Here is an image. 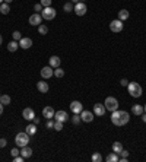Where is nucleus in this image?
<instances>
[{"label":"nucleus","instance_id":"49","mask_svg":"<svg viewBox=\"0 0 146 162\" xmlns=\"http://www.w3.org/2000/svg\"><path fill=\"white\" fill-rule=\"evenodd\" d=\"M1 41H3V38H1V35H0V45H1Z\"/></svg>","mask_w":146,"mask_h":162},{"label":"nucleus","instance_id":"33","mask_svg":"<svg viewBox=\"0 0 146 162\" xmlns=\"http://www.w3.org/2000/svg\"><path fill=\"white\" fill-rule=\"evenodd\" d=\"M80 121H82L80 114H73V124H79Z\"/></svg>","mask_w":146,"mask_h":162},{"label":"nucleus","instance_id":"7","mask_svg":"<svg viewBox=\"0 0 146 162\" xmlns=\"http://www.w3.org/2000/svg\"><path fill=\"white\" fill-rule=\"evenodd\" d=\"M123 21H120V19H115V21H111L110 22V29L112 31V32H121L123 31Z\"/></svg>","mask_w":146,"mask_h":162},{"label":"nucleus","instance_id":"31","mask_svg":"<svg viewBox=\"0 0 146 162\" xmlns=\"http://www.w3.org/2000/svg\"><path fill=\"white\" fill-rule=\"evenodd\" d=\"M91 159H92V162H101V161H102V156H101V153H98V152H97V153H94V155H92V158H91Z\"/></svg>","mask_w":146,"mask_h":162},{"label":"nucleus","instance_id":"51","mask_svg":"<svg viewBox=\"0 0 146 162\" xmlns=\"http://www.w3.org/2000/svg\"><path fill=\"white\" fill-rule=\"evenodd\" d=\"M143 108H145V113H146V105H145V107H143Z\"/></svg>","mask_w":146,"mask_h":162},{"label":"nucleus","instance_id":"52","mask_svg":"<svg viewBox=\"0 0 146 162\" xmlns=\"http://www.w3.org/2000/svg\"><path fill=\"white\" fill-rule=\"evenodd\" d=\"M80 1H85V0H80Z\"/></svg>","mask_w":146,"mask_h":162},{"label":"nucleus","instance_id":"28","mask_svg":"<svg viewBox=\"0 0 146 162\" xmlns=\"http://www.w3.org/2000/svg\"><path fill=\"white\" fill-rule=\"evenodd\" d=\"M38 32H39V35H47L48 34V28L41 24V25H38Z\"/></svg>","mask_w":146,"mask_h":162},{"label":"nucleus","instance_id":"43","mask_svg":"<svg viewBox=\"0 0 146 162\" xmlns=\"http://www.w3.org/2000/svg\"><path fill=\"white\" fill-rule=\"evenodd\" d=\"M32 123L38 126V124H39V118H38V117H34V118H32Z\"/></svg>","mask_w":146,"mask_h":162},{"label":"nucleus","instance_id":"17","mask_svg":"<svg viewBox=\"0 0 146 162\" xmlns=\"http://www.w3.org/2000/svg\"><path fill=\"white\" fill-rule=\"evenodd\" d=\"M22 117L25 118V120H32L34 117H35V113H34V110L32 108H25L24 111H22Z\"/></svg>","mask_w":146,"mask_h":162},{"label":"nucleus","instance_id":"48","mask_svg":"<svg viewBox=\"0 0 146 162\" xmlns=\"http://www.w3.org/2000/svg\"><path fill=\"white\" fill-rule=\"evenodd\" d=\"M12 1H13V0H4V3H7V4H9V3H12Z\"/></svg>","mask_w":146,"mask_h":162},{"label":"nucleus","instance_id":"9","mask_svg":"<svg viewBox=\"0 0 146 162\" xmlns=\"http://www.w3.org/2000/svg\"><path fill=\"white\" fill-rule=\"evenodd\" d=\"M105 111H107V108H105V105L104 104H95L94 105V114L97 116V117H102L104 114H105Z\"/></svg>","mask_w":146,"mask_h":162},{"label":"nucleus","instance_id":"39","mask_svg":"<svg viewBox=\"0 0 146 162\" xmlns=\"http://www.w3.org/2000/svg\"><path fill=\"white\" fill-rule=\"evenodd\" d=\"M13 161H15V162H24V161H25V158H24L22 155H21V156L18 155V156H13Z\"/></svg>","mask_w":146,"mask_h":162},{"label":"nucleus","instance_id":"44","mask_svg":"<svg viewBox=\"0 0 146 162\" xmlns=\"http://www.w3.org/2000/svg\"><path fill=\"white\" fill-rule=\"evenodd\" d=\"M3 107H4V105H3V104H1V102H0V116H1V114H3Z\"/></svg>","mask_w":146,"mask_h":162},{"label":"nucleus","instance_id":"29","mask_svg":"<svg viewBox=\"0 0 146 162\" xmlns=\"http://www.w3.org/2000/svg\"><path fill=\"white\" fill-rule=\"evenodd\" d=\"M54 76L59 78V79L63 78V76H64V70H63L62 67H56V69H54Z\"/></svg>","mask_w":146,"mask_h":162},{"label":"nucleus","instance_id":"21","mask_svg":"<svg viewBox=\"0 0 146 162\" xmlns=\"http://www.w3.org/2000/svg\"><path fill=\"white\" fill-rule=\"evenodd\" d=\"M105 161H107V162H118V161H120V155H118V153H115V152H111V153L107 155Z\"/></svg>","mask_w":146,"mask_h":162},{"label":"nucleus","instance_id":"41","mask_svg":"<svg viewBox=\"0 0 146 162\" xmlns=\"http://www.w3.org/2000/svg\"><path fill=\"white\" fill-rule=\"evenodd\" d=\"M6 145H7V140H6V139H3V137H1V139H0V148H4V146H6Z\"/></svg>","mask_w":146,"mask_h":162},{"label":"nucleus","instance_id":"46","mask_svg":"<svg viewBox=\"0 0 146 162\" xmlns=\"http://www.w3.org/2000/svg\"><path fill=\"white\" fill-rule=\"evenodd\" d=\"M120 162H127V158H120Z\"/></svg>","mask_w":146,"mask_h":162},{"label":"nucleus","instance_id":"22","mask_svg":"<svg viewBox=\"0 0 146 162\" xmlns=\"http://www.w3.org/2000/svg\"><path fill=\"white\" fill-rule=\"evenodd\" d=\"M18 48H19V42H18V41L13 40V41H10V42L7 44V50H9L10 53H15Z\"/></svg>","mask_w":146,"mask_h":162},{"label":"nucleus","instance_id":"38","mask_svg":"<svg viewBox=\"0 0 146 162\" xmlns=\"http://www.w3.org/2000/svg\"><path fill=\"white\" fill-rule=\"evenodd\" d=\"M42 9H44V7H42L41 3H36L35 6H34V10H35V12H42Z\"/></svg>","mask_w":146,"mask_h":162},{"label":"nucleus","instance_id":"34","mask_svg":"<svg viewBox=\"0 0 146 162\" xmlns=\"http://www.w3.org/2000/svg\"><path fill=\"white\" fill-rule=\"evenodd\" d=\"M12 37H13V40H15V41H19L21 38H22V35H21V32H19V31H15V32L12 34Z\"/></svg>","mask_w":146,"mask_h":162},{"label":"nucleus","instance_id":"14","mask_svg":"<svg viewBox=\"0 0 146 162\" xmlns=\"http://www.w3.org/2000/svg\"><path fill=\"white\" fill-rule=\"evenodd\" d=\"M41 21H42V16H41V15H38V13H34V15H31V16H29V25H32V26H38V25H41Z\"/></svg>","mask_w":146,"mask_h":162},{"label":"nucleus","instance_id":"25","mask_svg":"<svg viewBox=\"0 0 146 162\" xmlns=\"http://www.w3.org/2000/svg\"><path fill=\"white\" fill-rule=\"evenodd\" d=\"M121 151H123V145H121L120 142H114V143H112V152H115V153L120 155Z\"/></svg>","mask_w":146,"mask_h":162},{"label":"nucleus","instance_id":"11","mask_svg":"<svg viewBox=\"0 0 146 162\" xmlns=\"http://www.w3.org/2000/svg\"><path fill=\"white\" fill-rule=\"evenodd\" d=\"M54 118H56V121H62V123H64V121H67L69 120V114L66 113V111H56V114H54Z\"/></svg>","mask_w":146,"mask_h":162},{"label":"nucleus","instance_id":"18","mask_svg":"<svg viewBox=\"0 0 146 162\" xmlns=\"http://www.w3.org/2000/svg\"><path fill=\"white\" fill-rule=\"evenodd\" d=\"M36 89L41 92V93H47L48 92V89H50V86H48V83L44 81H39L36 83Z\"/></svg>","mask_w":146,"mask_h":162},{"label":"nucleus","instance_id":"19","mask_svg":"<svg viewBox=\"0 0 146 162\" xmlns=\"http://www.w3.org/2000/svg\"><path fill=\"white\" fill-rule=\"evenodd\" d=\"M132 113H133L135 116H142V114L145 113V108H143V105H140V104H135V105H132Z\"/></svg>","mask_w":146,"mask_h":162},{"label":"nucleus","instance_id":"37","mask_svg":"<svg viewBox=\"0 0 146 162\" xmlns=\"http://www.w3.org/2000/svg\"><path fill=\"white\" fill-rule=\"evenodd\" d=\"M10 153H12V156H18V155H21V151L16 149V148H13V149L10 151Z\"/></svg>","mask_w":146,"mask_h":162},{"label":"nucleus","instance_id":"47","mask_svg":"<svg viewBox=\"0 0 146 162\" xmlns=\"http://www.w3.org/2000/svg\"><path fill=\"white\" fill-rule=\"evenodd\" d=\"M79 1H80V0H72V3H73V4H76V3H79Z\"/></svg>","mask_w":146,"mask_h":162},{"label":"nucleus","instance_id":"53","mask_svg":"<svg viewBox=\"0 0 146 162\" xmlns=\"http://www.w3.org/2000/svg\"><path fill=\"white\" fill-rule=\"evenodd\" d=\"M0 149H1V148H0Z\"/></svg>","mask_w":146,"mask_h":162},{"label":"nucleus","instance_id":"20","mask_svg":"<svg viewBox=\"0 0 146 162\" xmlns=\"http://www.w3.org/2000/svg\"><path fill=\"white\" fill-rule=\"evenodd\" d=\"M21 155L26 159V158H29L31 155H32V149L26 145V146H22V149H21Z\"/></svg>","mask_w":146,"mask_h":162},{"label":"nucleus","instance_id":"5","mask_svg":"<svg viewBox=\"0 0 146 162\" xmlns=\"http://www.w3.org/2000/svg\"><path fill=\"white\" fill-rule=\"evenodd\" d=\"M41 16H42V19H45V21H51V19H54L56 18V9L54 7H44L42 9V12H41Z\"/></svg>","mask_w":146,"mask_h":162},{"label":"nucleus","instance_id":"6","mask_svg":"<svg viewBox=\"0 0 146 162\" xmlns=\"http://www.w3.org/2000/svg\"><path fill=\"white\" fill-rule=\"evenodd\" d=\"M86 4H85V1H79V3H76L74 4V9H73V12L77 15V16H83L85 13H86Z\"/></svg>","mask_w":146,"mask_h":162},{"label":"nucleus","instance_id":"16","mask_svg":"<svg viewBox=\"0 0 146 162\" xmlns=\"http://www.w3.org/2000/svg\"><path fill=\"white\" fill-rule=\"evenodd\" d=\"M60 57H57V56H51L50 59H48V66H51L53 69H56V67H60Z\"/></svg>","mask_w":146,"mask_h":162},{"label":"nucleus","instance_id":"40","mask_svg":"<svg viewBox=\"0 0 146 162\" xmlns=\"http://www.w3.org/2000/svg\"><path fill=\"white\" fill-rule=\"evenodd\" d=\"M120 156H121V158H129V151H124V149H123V151L120 152Z\"/></svg>","mask_w":146,"mask_h":162},{"label":"nucleus","instance_id":"42","mask_svg":"<svg viewBox=\"0 0 146 162\" xmlns=\"http://www.w3.org/2000/svg\"><path fill=\"white\" fill-rule=\"evenodd\" d=\"M120 83H121V86H127V85H129V81H127V79H121Z\"/></svg>","mask_w":146,"mask_h":162},{"label":"nucleus","instance_id":"45","mask_svg":"<svg viewBox=\"0 0 146 162\" xmlns=\"http://www.w3.org/2000/svg\"><path fill=\"white\" fill-rule=\"evenodd\" d=\"M142 120H143V123H146V113L145 114H142Z\"/></svg>","mask_w":146,"mask_h":162},{"label":"nucleus","instance_id":"23","mask_svg":"<svg viewBox=\"0 0 146 162\" xmlns=\"http://www.w3.org/2000/svg\"><path fill=\"white\" fill-rule=\"evenodd\" d=\"M25 131H26L29 136H34V134L36 133V124H34V123H32V124H28Z\"/></svg>","mask_w":146,"mask_h":162},{"label":"nucleus","instance_id":"24","mask_svg":"<svg viewBox=\"0 0 146 162\" xmlns=\"http://www.w3.org/2000/svg\"><path fill=\"white\" fill-rule=\"evenodd\" d=\"M9 12H10V6H9L7 3H4V1H3V3L0 4V13H3V15H7Z\"/></svg>","mask_w":146,"mask_h":162},{"label":"nucleus","instance_id":"1","mask_svg":"<svg viewBox=\"0 0 146 162\" xmlns=\"http://www.w3.org/2000/svg\"><path fill=\"white\" fill-rule=\"evenodd\" d=\"M129 120H130V116H129L127 111L115 110V111H112V114H111V121H112L114 126H117V127L126 126V124L129 123Z\"/></svg>","mask_w":146,"mask_h":162},{"label":"nucleus","instance_id":"4","mask_svg":"<svg viewBox=\"0 0 146 162\" xmlns=\"http://www.w3.org/2000/svg\"><path fill=\"white\" fill-rule=\"evenodd\" d=\"M104 105H105V108H107L108 111H111V113L115 111V110H118V101H117V98H114V96H107Z\"/></svg>","mask_w":146,"mask_h":162},{"label":"nucleus","instance_id":"2","mask_svg":"<svg viewBox=\"0 0 146 162\" xmlns=\"http://www.w3.org/2000/svg\"><path fill=\"white\" fill-rule=\"evenodd\" d=\"M127 91H129V93H130L133 98H139V96H142V92H143L142 86H140L137 82H130V83L127 85Z\"/></svg>","mask_w":146,"mask_h":162},{"label":"nucleus","instance_id":"35","mask_svg":"<svg viewBox=\"0 0 146 162\" xmlns=\"http://www.w3.org/2000/svg\"><path fill=\"white\" fill-rule=\"evenodd\" d=\"M51 1H53V0H41L39 3L42 4V7H50V6H51Z\"/></svg>","mask_w":146,"mask_h":162},{"label":"nucleus","instance_id":"12","mask_svg":"<svg viewBox=\"0 0 146 162\" xmlns=\"http://www.w3.org/2000/svg\"><path fill=\"white\" fill-rule=\"evenodd\" d=\"M19 47H21V48H24V50L31 48V47H32V40H31V38H28V37H22V38L19 40Z\"/></svg>","mask_w":146,"mask_h":162},{"label":"nucleus","instance_id":"8","mask_svg":"<svg viewBox=\"0 0 146 162\" xmlns=\"http://www.w3.org/2000/svg\"><path fill=\"white\" fill-rule=\"evenodd\" d=\"M51 76H54V70L51 66H45L41 69V78L42 79H50Z\"/></svg>","mask_w":146,"mask_h":162},{"label":"nucleus","instance_id":"32","mask_svg":"<svg viewBox=\"0 0 146 162\" xmlns=\"http://www.w3.org/2000/svg\"><path fill=\"white\" fill-rule=\"evenodd\" d=\"M54 130L62 131V130H63V123L62 121H54Z\"/></svg>","mask_w":146,"mask_h":162},{"label":"nucleus","instance_id":"50","mask_svg":"<svg viewBox=\"0 0 146 162\" xmlns=\"http://www.w3.org/2000/svg\"><path fill=\"white\" fill-rule=\"evenodd\" d=\"M3 1H4V0H0V4H1V3H3Z\"/></svg>","mask_w":146,"mask_h":162},{"label":"nucleus","instance_id":"30","mask_svg":"<svg viewBox=\"0 0 146 162\" xmlns=\"http://www.w3.org/2000/svg\"><path fill=\"white\" fill-rule=\"evenodd\" d=\"M0 102H1L3 105H9V104H10V96H9V95H1V96H0Z\"/></svg>","mask_w":146,"mask_h":162},{"label":"nucleus","instance_id":"13","mask_svg":"<svg viewBox=\"0 0 146 162\" xmlns=\"http://www.w3.org/2000/svg\"><path fill=\"white\" fill-rule=\"evenodd\" d=\"M70 110L73 111V114H80L82 110H83V105L79 101H72L70 102Z\"/></svg>","mask_w":146,"mask_h":162},{"label":"nucleus","instance_id":"15","mask_svg":"<svg viewBox=\"0 0 146 162\" xmlns=\"http://www.w3.org/2000/svg\"><path fill=\"white\" fill-rule=\"evenodd\" d=\"M54 114H56V111L53 110V107H44V110H42V116L47 118V120H50V118H54Z\"/></svg>","mask_w":146,"mask_h":162},{"label":"nucleus","instance_id":"3","mask_svg":"<svg viewBox=\"0 0 146 162\" xmlns=\"http://www.w3.org/2000/svg\"><path fill=\"white\" fill-rule=\"evenodd\" d=\"M15 143H16L19 148L26 146V145L29 143V134H28L26 131H21V133H18L16 137H15Z\"/></svg>","mask_w":146,"mask_h":162},{"label":"nucleus","instance_id":"26","mask_svg":"<svg viewBox=\"0 0 146 162\" xmlns=\"http://www.w3.org/2000/svg\"><path fill=\"white\" fill-rule=\"evenodd\" d=\"M118 19H120V21H126V19H129V12H127L126 9H121V10L118 12Z\"/></svg>","mask_w":146,"mask_h":162},{"label":"nucleus","instance_id":"36","mask_svg":"<svg viewBox=\"0 0 146 162\" xmlns=\"http://www.w3.org/2000/svg\"><path fill=\"white\" fill-rule=\"evenodd\" d=\"M45 127H47V128H54V121H53V118H50L48 121L45 123Z\"/></svg>","mask_w":146,"mask_h":162},{"label":"nucleus","instance_id":"10","mask_svg":"<svg viewBox=\"0 0 146 162\" xmlns=\"http://www.w3.org/2000/svg\"><path fill=\"white\" fill-rule=\"evenodd\" d=\"M94 113L92 111H85V110H82V113H80V118H82V121L85 123H91L94 121Z\"/></svg>","mask_w":146,"mask_h":162},{"label":"nucleus","instance_id":"27","mask_svg":"<svg viewBox=\"0 0 146 162\" xmlns=\"http://www.w3.org/2000/svg\"><path fill=\"white\" fill-rule=\"evenodd\" d=\"M63 9H64L66 13H70V12H73V9H74V4H73L72 1H67V3L63 6Z\"/></svg>","mask_w":146,"mask_h":162},{"label":"nucleus","instance_id":"54","mask_svg":"<svg viewBox=\"0 0 146 162\" xmlns=\"http://www.w3.org/2000/svg\"><path fill=\"white\" fill-rule=\"evenodd\" d=\"M0 96H1V95H0Z\"/></svg>","mask_w":146,"mask_h":162}]
</instances>
